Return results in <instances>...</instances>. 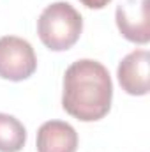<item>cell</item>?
I'll list each match as a JSON object with an SVG mask.
<instances>
[{
	"mask_svg": "<svg viewBox=\"0 0 150 152\" xmlns=\"http://www.w3.org/2000/svg\"><path fill=\"white\" fill-rule=\"evenodd\" d=\"M37 152H76L78 133L62 120H48L37 131Z\"/></svg>",
	"mask_w": 150,
	"mask_h": 152,
	"instance_id": "cell-6",
	"label": "cell"
},
{
	"mask_svg": "<svg viewBox=\"0 0 150 152\" xmlns=\"http://www.w3.org/2000/svg\"><path fill=\"white\" fill-rule=\"evenodd\" d=\"M83 30V18L67 2L50 4L37 20L39 39L51 51H64L74 46Z\"/></svg>",
	"mask_w": 150,
	"mask_h": 152,
	"instance_id": "cell-2",
	"label": "cell"
},
{
	"mask_svg": "<svg viewBox=\"0 0 150 152\" xmlns=\"http://www.w3.org/2000/svg\"><path fill=\"white\" fill-rule=\"evenodd\" d=\"M27 142L25 126L12 115L0 113V152H20Z\"/></svg>",
	"mask_w": 150,
	"mask_h": 152,
	"instance_id": "cell-7",
	"label": "cell"
},
{
	"mask_svg": "<svg viewBox=\"0 0 150 152\" xmlns=\"http://www.w3.org/2000/svg\"><path fill=\"white\" fill-rule=\"evenodd\" d=\"M150 0H124L115 12L120 34L131 42L147 44L150 41Z\"/></svg>",
	"mask_w": 150,
	"mask_h": 152,
	"instance_id": "cell-4",
	"label": "cell"
},
{
	"mask_svg": "<svg viewBox=\"0 0 150 152\" xmlns=\"http://www.w3.org/2000/svg\"><path fill=\"white\" fill-rule=\"evenodd\" d=\"M37 57L28 41L16 36L0 37V78L23 81L36 73Z\"/></svg>",
	"mask_w": 150,
	"mask_h": 152,
	"instance_id": "cell-3",
	"label": "cell"
},
{
	"mask_svg": "<svg viewBox=\"0 0 150 152\" xmlns=\"http://www.w3.org/2000/svg\"><path fill=\"white\" fill-rule=\"evenodd\" d=\"M83 5H87L88 9H103L106 7L111 0H79Z\"/></svg>",
	"mask_w": 150,
	"mask_h": 152,
	"instance_id": "cell-8",
	"label": "cell"
},
{
	"mask_svg": "<svg viewBox=\"0 0 150 152\" xmlns=\"http://www.w3.org/2000/svg\"><path fill=\"white\" fill-rule=\"evenodd\" d=\"M149 62L150 55L147 50H134L125 55L117 69L120 87L131 96H147L149 83Z\"/></svg>",
	"mask_w": 150,
	"mask_h": 152,
	"instance_id": "cell-5",
	"label": "cell"
},
{
	"mask_svg": "<svg viewBox=\"0 0 150 152\" xmlns=\"http://www.w3.org/2000/svg\"><path fill=\"white\" fill-rule=\"evenodd\" d=\"M113 83L108 69L90 58L73 62L64 75L62 106L81 122H94L110 112Z\"/></svg>",
	"mask_w": 150,
	"mask_h": 152,
	"instance_id": "cell-1",
	"label": "cell"
}]
</instances>
